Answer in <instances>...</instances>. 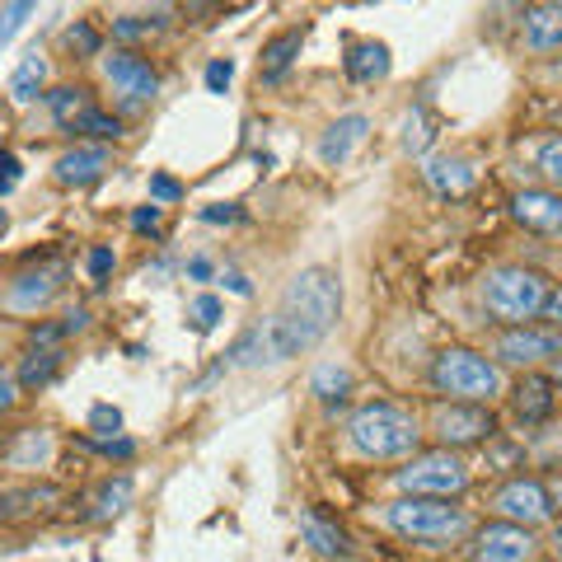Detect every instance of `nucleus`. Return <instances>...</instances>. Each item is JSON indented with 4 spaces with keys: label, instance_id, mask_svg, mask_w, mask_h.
<instances>
[{
    "label": "nucleus",
    "instance_id": "obj_1",
    "mask_svg": "<svg viewBox=\"0 0 562 562\" xmlns=\"http://www.w3.org/2000/svg\"><path fill=\"white\" fill-rule=\"evenodd\" d=\"M338 310H342L338 272L305 268V272L291 277V286L281 291V301L268 319L244 333L231 357L239 366H281V361L310 351L314 342H324L328 328L338 324Z\"/></svg>",
    "mask_w": 562,
    "mask_h": 562
},
{
    "label": "nucleus",
    "instance_id": "obj_2",
    "mask_svg": "<svg viewBox=\"0 0 562 562\" xmlns=\"http://www.w3.org/2000/svg\"><path fill=\"white\" fill-rule=\"evenodd\" d=\"M347 441L357 446V454L366 460H403V454H417V417L398 403H366V408L351 413L347 422Z\"/></svg>",
    "mask_w": 562,
    "mask_h": 562
},
{
    "label": "nucleus",
    "instance_id": "obj_3",
    "mask_svg": "<svg viewBox=\"0 0 562 562\" xmlns=\"http://www.w3.org/2000/svg\"><path fill=\"white\" fill-rule=\"evenodd\" d=\"M549 277L535 272V268H520V262H502V268H492L483 277V305L492 319H502V324H530L543 314V305H549Z\"/></svg>",
    "mask_w": 562,
    "mask_h": 562
},
{
    "label": "nucleus",
    "instance_id": "obj_4",
    "mask_svg": "<svg viewBox=\"0 0 562 562\" xmlns=\"http://www.w3.org/2000/svg\"><path fill=\"white\" fill-rule=\"evenodd\" d=\"M380 516L398 539L427 543V549H441V543H454L469 535V512L441 497H398Z\"/></svg>",
    "mask_w": 562,
    "mask_h": 562
},
{
    "label": "nucleus",
    "instance_id": "obj_5",
    "mask_svg": "<svg viewBox=\"0 0 562 562\" xmlns=\"http://www.w3.org/2000/svg\"><path fill=\"white\" fill-rule=\"evenodd\" d=\"M431 384L436 394H446L454 403H492L502 394V371L497 361H487L473 347H446L431 361Z\"/></svg>",
    "mask_w": 562,
    "mask_h": 562
},
{
    "label": "nucleus",
    "instance_id": "obj_6",
    "mask_svg": "<svg viewBox=\"0 0 562 562\" xmlns=\"http://www.w3.org/2000/svg\"><path fill=\"white\" fill-rule=\"evenodd\" d=\"M398 487L408 492V497H460V492L469 487V469L454 460L450 450H431V454H413L408 464H403L398 473Z\"/></svg>",
    "mask_w": 562,
    "mask_h": 562
},
{
    "label": "nucleus",
    "instance_id": "obj_7",
    "mask_svg": "<svg viewBox=\"0 0 562 562\" xmlns=\"http://www.w3.org/2000/svg\"><path fill=\"white\" fill-rule=\"evenodd\" d=\"M492 512H497L506 525H520V530H535V525H549L553 520V497L539 479H512L492 492Z\"/></svg>",
    "mask_w": 562,
    "mask_h": 562
},
{
    "label": "nucleus",
    "instance_id": "obj_8",
    "mask_svg": "<svg viewBox=\"0 0 562 562\" xmlns=\"http://www.w3.org/2000/svg\"><path fill=\"white\" fill-rule=\"evenodd\" d=\"M103 80H109V90L122 103H150L160 94V76H155V66L140 52H113V57H103Z\"/></svg>",
    "mask_w": 562,
    "mask_h": 562
},
{
    "label": "nucleus",
    "instance_id": "obj_9",
    "mask_svg": "<svg viewBox=\"0 0 562 562\" xmlns=\"http://www.w3.org/2000/svg\"><path fill=\"white\" fill-rule=\"evenodd\" d=\"M492 431H497V422H492L483 403H441V408H436V441L446 450L492 441Z\"/></svg>",
    "mask_w": 562,
    "mask_h": 562
},
{
    "label": "nucleus",
    "instance_id": "obj_10",
    "mask_svg": "<svg viewBox=\"0 0 562 562\" xmlns=\"http://www.w3.org/2000/svg\"><path fill=\"white\" fill-rule=\"evenodd\" d=\"M539 543L530 530L520 525H506V520H492L473 539V562H535Z\"/></svg>",
    "mask_w": 562,
    "mask_h": 562
},
{
    "label": "nucleus",
    "instance_id": "obj_11",
    "mask_svg": "<svg viewBox=\"0 0 562 562\" xmlns=\"http://www.w3.org/2000/svg\"><path fill=\"white\" fill-rule=\"evenodd\" d=\"M492 351H497V361H506V366H535L543 357H562V333L520 324V328H506Z\"/></svg>",
    "mask_w": 562,
    "mask_h": 562
},
{
    "label": "nucleus",
    "instance_id": "obj_12",
    "mask_svg": "<svg viewBox=\"0 0 562 562\" xmlns=\"http://www.w3.org/2000/svg\"><path fill=\"white\" fill-rule=\"evenodd\" d=\"M512 216L535 235H562V192L525 188L512 198Z\"/></svg>",
    "mask_w": 562,
    "mask_h": 562
},
{
    "label": "nucleus",
    "instance_id": "obj_13",
    "mask_svg": "<svg viewBox=\"0 0 562 562\" xmlns=\"http://www.w3.org/2000/svg\"><path fill=\"white\" fill-rule=\"evenodd\" d=\"M61 281H66L61 262H47V268H38V272H24V277H14V286L5 291V305L10 310H38L61 291Z\"/></svg>",
    "mask_w": 562,
    "mask_h": 562
},
{
    "label": "nucleus",
    "instance_id": "obj_14",
    "mask_svg": "<svg viewBox=\"0 0 562 562\" xmlns=\"http://www.w3.org/2000/svg\"><path fill=\"white\" fill-rule=\"evenodd\" d=\"M520 43L530 52H558L562 47V0H553V5H530L520 20Z\"/></svg>",
    "mask_w": 562,
    "mask_h": 562
},
{
    "label": "nucleus",
    "instance_id": "obj_15",
    "mask_svg": "<svg viewBox=\"0 0 562 562\" xmlns=\"http://www.w3.org/2000/svg\"><path fill=\"white\" fill-rule=\"evenodd\" d=\"M109 169H113V155L103 150V146H76V150H66L61 160H57V179L66 188H85V183L103 179Z\"/></svg>",
    "mask_w": 562,
    "mask_h": 562
},
{
    "label": "nucleus",
    "instance_id": "obj_16",
    "mask_svg": "<svg viewBox=\"0 0 562 562\" xmlns=\"http://www.w3.org/2000/svg\"><path fill=\"white\" fill-rule=\"evenodd\" d=\"M301 535H305L310 549L324 553V558H347V553H351L347 530H342L338 520H328L319 506H305V512H301Z\"/></svg>",
    "mask_w": 562,
    "mask_h": 562
},
{
    "label": "nucleus",
    "instance_id": "obj_17",
    "mask_svg": "<svg viewBox=\"0 0 562 562\" xmlns=\"http://www.w3.org/2000/svg\"><path fill=\"white\" fill-rule=\"evenodd\" d=\"M366 127H371V122H366L361 113L338 117V122H333V127L324 132V140H319V160H324V165H342L347 155L366 140Z\"/></svg>",
    "mask_w": 562,
    "mask_h": 562
},
{
    "label": "nucleus",
    "instance_id": "obj_18",
    "mask_svg": "<svg viewBox=\"0 0 562 562\" xmlns=\"http://www.w3.org/2000/svg\"><path fill=\"white\" fill-rule=\"evenodd\" d=\"M347 76L357 85H375L390 76V47L384 43H351L347 47Z\"/></svg>",
    "mask_w": 562,
    "mask_h": 562
},
{
    "label": "nucleus",
    "instance_id": "obj_19",
    "mask_svg": "<svg viewBox=\"0 0 562 562\" xmlns=\"http://www.w3.org/2000/svg\"><path fill=\"white\" fill-rule=\"evenodd\" d=\"M516 413L520 422H543L553 413V380H543V375H525L516 384Z\"/></svg>",
    "mask_w": 562,
    "mask_h": 562
},
{
    "label": "nucleus",
    "instance_id": "obj_20",
    "mask_svg": "<svg viewBox=\"0 0 562 562\" xmlns=\"http://www.w3.org/2000/svg\"><path fill=\"white\" fill-rule=\"evenodd\" d=\"M427 183L441 192V198H464V192L473 188V169H469V160H431Z\"/></svg>",
    "mask_w": 562,
    "mask_h": 562
},
{
    "label": "nucleus",
    "instance_id": "obj_21",
    "mask_svg": "<svg viewBox=\"0 0 562 562\" xmlns=\"http://www.w3.org/2000/svg\"><path fill=\"white\" fill-rule=\"evenodd\" d=\"M43 80H47V61L38 57V52H29V57L20 61V70L10 76V99L14 103H33L43 90Z\"/></svg>",
    "mask_w": 562,
    "mask_h": 562
},
{
    "label": "nucleus",
    "instance_id": "obj_22",
    "mask_svg": "<svg viewBox=\"0 0 562 562\" xmlns=\"http://www.w3.org/2000/svg\"><path fill=\"white\" fill-rule=\"evenodd\" d=\"M127 502H132V479H127V473H117V479H109V483L94 492L90 520H109V516H117V512H127Z\"/></svg>",
    "mask_w": 562,
    "mask_h": 562
},
{
    "label": "nucleus",
    "instance_id": "obj_23",
    "mask_svg": "<svg viewBox=\"0 0 562 562\" xmlns=\"http://www.w3.org/2000/svg\"><path fill=\"white\" fill-rule=\"evenodd\" d=\"M47 109H52V117H57L61 127L76 132L80 117L90 113L94 103H90V94H85V90H52V94H47Z\"/></svg>",
    "mask_w": 562,
    "mask_h": 562
},
{
    "label": "nucleus",
    "instance_id": "obj_24",
    "mask_svg": "<svg viewBox=\"0 0 562 562\" xmlns=\"http://www.w3.org/2000/svg\"><path fill=\"white\" fill-rule=\"evenodd\" d=\"M301 38H305L301 29H291V33H281V38H272L268 47H262V70H268V76H281V70L291 66L295 52H301Z\"/></svg>",
    "mask_w": 562,
    "mask_h": 562
},
{
    "label": "nucleus",
    "instance_id": "obj_25",
    "mask_svg": "<svg viewBox=\"0 0 562 562\" xmlns=\"http://www.w3.org/2000/svg\"><path fill=\"white\" fill-rule=\"evenodd\" d=\"M347 384H351V375L342 371V366H319V371H314V394H319L324 403H338L347 394Z\"/></svg>",
    "mask_w": 562,
    "mask_h": 562
},
{
    "label": "nucleus",
    "instance_id": "obj_26",
    "mask_svg": "<svg viewBox=\"0 0 562 562\" xmlns=\"http://www.w3.org/2000/svg\"><path fill=\"white\" fill-rule=\"evenodd\" d=\"M57 371H61V351H38V357H29V366H24V390H33V384H47Z\"/></svg>",
    "mask_w": 562,
    "mask_h": 562
},
{
    "label": "nucleus",
    "instance_id": "obj_27",
    "mask_svg": "<svg viewBox=\"0 0 562 562\" xmlns=\"http://www.w3.org/2000/svg\"><path fill=\"white\" fill-rule=\"evenodd\" d=\"M539 173L553 188H562V136H553V140H543L539 146Z\"/></svg>",
    "mask_w": 562,
    "mask_h": 562
},
{
    "label": "nucleus",
    "instance_id": "obj_28",
    "mask_svg": "<svg viewBox=\"0 0 562 562\" xmlns=\"http://www.w3.org/2000/svg\"><path fill=\"white\" fill-rule=\"evenodd\" d=\"M192 328H198V333H211V328H216L221 324V301H216V295H198V301H192Z\"/></svg>",
    "mask_w": 562,
    "mask_h": 562
},
{
    "label": "nucleus",
    "instance_id": "obj_29",
    "mask_svg": "<svg viewBox=\"0 0 562 562\" xmlns=\"http://www.w3.org/2000/svg\"><path fill=\"white\" fill-rule=\"evenodd\" d=\"M76 132H90V136H122V122L117 117H109L103 109H90L80 117V127Z\"/></svg>",
    "mask_w": 562,
    "mask_h": 562
},
{
    "label": "nucleus",
    "instance_id": "obj_30",
    "mask_svg": "<svg viewBox=\"0 0 562 562\" xmlns=\"http://www.w3.org/2000/svg\"><path fill=\"white\" fill-rule=\"evenodd\" d=\"M66 47L80 52V57H94V52H99V33L90 24H70L66 29Z\"/></svg>",
    "mask_w": 562,
    "mask_h": 562
},
{
    "label": "nucleus",
    "instance_id": "obj_31",
    "mask_svg": "<svg viewBox=\"0 0 562 562\" xmlns=\"http://www.w3.org/2000/svg\"><path fill=\"white\" fill-rule=\"evenodd\" d=\"M20 173H24V165L14 160L10 150H0V198H5V192H10L14 183H20Z\"/></svg>",
    "mask_w": 562,
    "mask_h": 562
},
{
    "label": "nucleus",
    "instance_id": "obj_32",
    "mask_svg": "<svg viewBox=\"0 0 562 562\" xmlns=\"http://www.w3.org/2000/svg\"><path fill=\"white\" fill-rule=\"evenodd\" d=\"M231 80H235V66H231V61H211V66H206V90H211V94H221Z\"/></svg>",
    "mask_w": 562,
    "mask_h": 562
},
{
    "label": "nucleus",
    "instance_id": "obj_33",
    "mask_svg": "<svg viewBox=\"0 0 562 562\" xmlns=\"http://www.w3.org/2000/svg\"><path fill=\"white\" fill-rule=\"evenodd\" d=\"M155 24H160V20H132V14H127V20H113V33H117V38H140V33H150Z\"/></svg>",
    "mask_w": 562,
    "mask_h": 562
},
{
    "label": "nucleus",
    "instance_id": "obj_34",
    "mask_svg": "<svg viewBox=\"0 0 562 562\" xmlns=\"http://www.w3.org/2000/svg\"><path fill=\"white\" fill-rule=\"evenodd\" d=\"M90 427H94V431H117V427H122V413H117V408H94V413H90Z\"/></svg>",
    "mask_w": 562,
    "mask_h": 562
},
{
    "label": "nucleus",
    "instance_id": "obj_35",
    "mask_svg": "<svg viewBox=\"0 0 562 562\" xmlns=\"http://www.w3.org/2000/svg\"><path fill=\"white\" fill-rule=\"evenodd\" d=\"M14 398H20V384H14L10 371H0V413L14 408Z\"/></svg>",
    "mask_w": 562,
    "mask_h": 562
},
{
    "label": "nucleus",
    "instance_id": "obj_36",
    "mask_svg": "<svg viewBox=\"0 0 562 562\" xmlns=\"http://www.w3.org/2000/svg\"><path fill=\"white\" fill-rule=\"evenodd\" d=\"M113 262H117L113 249H94V254H90V272H94V277H109V272H113Z\"/></svg>",
    "mask_w": 562,
    "mask_h": 562
},
{
    "label": "nucleus",
    "instance_id": "obj_37",
    "mask_svg": "<svg viewBox=\"0 0 562 562\" xmlns=\"http://www.w3.org/2000/svg\"><path fill=\"white\" fill-rule=\"evenodd\" d=\"M150 192H155V198H160V202H179V183H173V179H150Z\"/></svg>",
    "mask_w": 562,
    "mask_h": 562
},
{
    "label": "nucleus",
    "instance_id": "obj_38",
    "mask_svg": "<svg viewBox=\"0 0 562 562\" xmlns=\"http://www.w3.org/2000/svg\"><path fill=\"white\" fill-rule=\"evenodd\" d=\"M132 225H136V231H155V225H160V206H140L132 216Z\"/></svg>",
    "mask_w": 562,
    "mask_h": 562
},
{
    "label": "nucleus",
    "instance_id": "obj_39",
    "mask_svg": "<svg viewBox=\"0 0 562 562\" xmlns=\"http://www.w3.org/2000/svg\"><path fill=\"white\" fill-rule=\"evenodd\" d=\"M543 319H549V324L562 333V286L549 295V305H543Z\"/></svg>",
    "mask_w": 562,
    "mask_h": 562
},
{
    "label": "nucleus",
    "instance_id": "obj_40",
    "mask_svg": "<svg viewBox=\"0 0 562 562\" xmlns=\"http://www.w3.org/2000/svg\"><path fill=\"white\" fill-rule=\"evenodd\" d=\"M94 446H99V450H103V454H109V460H127V454H132V450H136V446H132V441H94Z\"/></svg>",
    "mask_w": 562,
    "mask_h": 562
},
{
    "label": "nucleus",
    "instance_id": "obj_41",
    "mask_svg": "<svg viewBox=\"0 0 562 562\" xmlns=\"http://www.w3.org/2000/svg\"><path fill=\"white\" fill-rule=\"evenodd\" d=\"M202 216H206V221H239V211H235V206H206Z\"/></svg>",
    "mask_w": 562,
    "mask_h": 562
},
{
    "label": "nucleus",
    "instance_id": "obj_42",
    "mask_svg": "<svg viewBox=\"0 0 562 562\" xmlns=\"http://www.w3.org/2000/svg\"><path fill=\"white\" fill-rule=\"evenodd\" d=\"M188 277H192V281H206V277H211V262H206V258H192V262H188Z\"/></svg>",
    "mask_w": 562,
    "mask_h": 562
},
{
    "label": "nucleus",
    "instance_id": "obj_43",
    "mask_svg": "<svg viewBox=\"0 0 562 562\" xmlns=\"http://www.w3.org/2000/svg\"><path fill=\"white\" fill-rule=\"evenodd\" d=\"M225 281H231V291H235V295H249V291H254V286H249V281H244L239 272H231V277H225Z\"/></svg>",
    "mask_w": 562,
    "mask_h": 562
},
{
    "label": "nucleus",
    "instance_id": "obj_44",
    "mask_svg": "<svg viewBox=\"0 0 562 562\" xmlns=\"http://www.w3.org/2000/svg\"><path fill=\"white\" fill-rule=\"evenodd\" d=\"M549 543H553V553L562 558V525H553V539H549Z\"/></svg>",
    "mask_w": 562,
    "mask_h": 562
},
{
    "label": "nucleus",
    "instance_id": "obj_45",
    "mask_svg": "<svg viewBox=\"0 0 562 562\" xmlns=\"http://www.w3.org/2000/svg\"><path fill=\"white\" fill-rule=\"evenodd\" d=\"M5 225H10V216H5V211H0V235H5Z\"/></svg>",
    "mask_w": 562,
    "mask_h": 562
},
{
    "label": "nucleus",
    "instance_id": "obj_46",
    "mask_svg": "<svg viewBox=\"0 0 562 562\" xmlns=\"http://www.w3.org/2000/svg\"><path fill=\"white\" fill-rule=\"evenodd\" d=\"M553 380H558V384H562V357H558V371H553Z\"/></svg>",
    "mask_w": 562,
    "mask_h": 562
},
{
    "label": "nucleus",
    "instance_id": "obj_47",
    "mask_svg": "<svg viewBox=\"0 0 562 562\" xmlns=\"http://www.w3.org/2000/svg\"><path fill=\"white\" fill-rule=\"evenodd\" d=\"M553 562H562V558H553Z\"/></svg>",
    "mask_w": 562,
    "mask_h": 562
}]
</instances>
